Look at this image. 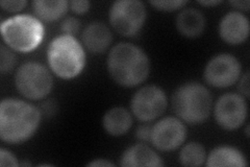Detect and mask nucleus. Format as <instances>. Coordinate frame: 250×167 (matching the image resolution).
<instances>
[{"mask_svg": "<svg viewBox=\"0 0 250 167\" xmlns=\"http://www.w3.org/2000/svg\"><path fill=\"white\" fill-rule=\"evenodd\" d=\"M17 64V57L4 45L0 46V71L1 73H6L12 71Z\"/></svg>", "mask_w": 250, "mask_h": 167, "instance_id": "aec40b11", "label": "nucleus"}, {"mask_svg": "<svg viewBox=\"0 0 250 167\" xmlns=\"http://www.w3.org/2000/svg\"><path fill=\"white\" fill-rule=\"evenodd\" d=\"M167 96L158 86H145L138 90L130 101L131 113L139 120L149 122L160 117L167 109Z\"/></svg>", "mask_w": 250, "mask_h": 167, "instance_id": "6e6552de", "label": "nucleus"}, {"mask_svg": "<svg viewBox=\"0 0 250 167\" xmlns=\"http://www.w3.org/2000/svg\"><path fill=\"white\" fill-rule=\"evenodd\" d=\"M206 148L197 142L188 143L179 153V162L184 166H200L206 162Z\"/></svg>", "mask_w": 250, "mask_h": 167, "instance_id": "6ab92c4d", "label": "nucleus"}, {"mask_svg": "<svg viewBox=\"0 0 250 167\" xmlns=\"http://www.w3.org/2000/svg\"><path fill=\"white\" fill-rule=\"evenodd\" d=\"M109 23L121 36L134 37L142 29L147 13L143 2L139 0H119L109 9Z\"/></svg>", "mask_w": 250, "mask_h": 167, "instance_id": "0eeeda50", "label": "nucleus"}, {"mask_svg": "<svg viewBox=\"0 0 250 167\" xmlns=\"http://www.w3.org/2000/svg\"><path fill=\"white\" fill-rule=\"evenodd\" d=\"M218 125L226 131H234L247 117V102L242 94L226 93L219 98L214 109Z\"/></svg>", "mask_w": 250, "mask_h": 167, "instance_id": "9d476101", "label": "nucleus"}, {"mask_svg": "<svg viewBox=\"0 0 250 167\" xmlns=\"http://www.w3.org/2000/svg\"><path fill=\"white\" fill-rule=\"evenodd\" d=\"M187 128L179 118L168 116L156 122L151 129L150 141L162 152H172L184 144Z\"/></svg>", "mask_w": 250, "mask_h": 167, "instance_id": "9b49d317", "label": "nucleus"}, {"mask_svg": "<svg viewBox=\"0 0 250 167\" xmlns=\"http://www.w3.org/2000/svg\"><path fill=\"white\" fill-rule=\"evenodd\" d=\"M198 3L206 6H215L222 3V1H220V0H208V1H198Z\"/></svg>", "mask_w": 250, "mask_h": 167, "instance_id": "c756f323", "label": "nucleus"}, {"mask_svg": "<svg viewBox=\"0 0 250 167\" xmlns=\"http://www.w3.org/2000/svg\"><path fill=\"white\" fill-rule=\"evenodd\" d=\"M47 60L52 72L62 79L80 75L85 65L83 47L73 36L54 38L47 49Z\"/></svg>", "mask_w": 250, "mask_h": 167, "instance_id": "20e7f679", "label": "nucleus"}, {"mask_svg": "<svg viewBox=\"0 0 250 167\" xmlns=\"http://www.w3.org/2000/svg\"><path fill=\"white\" fill-rule=\"evenodd\" d=\"M27 4L25 0H9V1H1L0 2V6L2 7L3 11L10 12V13H16V12H20L24 6Z\"/></svg>", "mask_w": 250, "mask_h": 167, "instance_id": "5701e85b", "label": "nucleus"}, {"mask_svg": "<svg viewBox=\"0 0 250 167\" xmlns=\"http://www.w3.org/2000/svg\"><path fill=\"white\" fill-rule=\"evenodd\" d=\"M103 125L105 132L114 137L123 136L132 125V116L123 107H116L108 110L103 119Z\"/></svg>", "mask_w": 250, "mask_h": 167, "instance_id": "dca6fc26", "label": "nucleus"}, {"mask_svg": "<svg viewBox=\"0 0 250 167\" xmlns=\"http://www.w3.org/2000/svg\"><path fill=\"white\" fill-rule=\"evenodd\" d=\"M88 166H101V167H107V166H114L112 162H109L105 159H97L95 161H92L88 164Z\"/></svg>", "mask_w": 250, "mask_h": 167, "instance_id": "c85d7f7f", "label": "nucleus"}, {"mask_svg": "<svg viewBox=\"0 0 250 167\" xmlns=\"http://www.w3.org/2000/svg\"><path fill=\"white\" fill-rule=\"evenodd\" d=\"M69 7L73 13L83 15L90 10V2L87 0H73V1L69 2Z\"/></svg>", "mask_w": 250, "mask_h": 167, "instance_id": "393cba45", "label": "nucleus"}, {"mask_svg": "<svg viewBox=\"0 0 250 167\" xmlns=\"http://www.w3.org/2000/svg\"><path fill=\"white\" fill-rule=\"evenodd\" d=\"M219 35L224 42L239 45L249 36V20L240 12H229L223 16L219 24Z\"/></svg>", "mask_w": 250, "mask_h": 167, "instance_id": "f8f14e48", "label": "nucleus"}, {"mask_svg": "<svg viewBox=\"0 0 250 167\" xmlns=\"http://www.w3.org/2000/svg\"><path fill=\"white\" fill-rule=\"evenodd\" d=\"M239 90L245 97L249 96V73L248 72H246L243 76H242L239 84Z\"/></svg>", "mask_w": 250, "mask_h": 167, "instance_id": "bb28decb", "label": "nucleus"}, {"mask_svg": "<svg viewBox=\"0 0 250 167\" xmlns=\"http://www.w3.org/2000/svg\"><path fill=\"white\" fill-rule=\"evenodd\" d=\"M0 165L1 166H18L19 163L10 150L1 148L0 149Z\"/></svg>", "mask_w": 250, "mask_h": 167, "instance_id": "b1692460", "label": "nucleus"}, {"mask_svg": "<svg viewBox=\"0 0 250 167\" xmlns=\"http://www.w3.org/2000/svg\"><path fill=\"white\" fill-rule=\"evenodd\" d=\"M230 4L233 7H236V9L240 10V11L247 12L249 10L250 2L248 1V0H244V1H241V0H237V1H230Z\"/></svg>", "mask_w": 250, "mask_h": 167, "instance_id": "cd10ccee", "label": "nucleus"}, {"mask_svg": "<svg viewBox=\"0 0 250 167\" xmlns=\"http://www.w3.org/2000/svg\"><path fill=\"white\" fill-rule=\"evenodd\" d=\"M187 3L188 1H183V0H154V1H150V4L156 10L163 12L177 11L184 7Z\"/></svg>", "mask_w": 250, "mask_h": 167, "instance_id": "412c9836", "label": "nucleus"}, {"mask_svg": "<svg viewBox=\"0 0 250 167\" xmlns=\"http://www.w3.org/2000/svg\"><path fill=\"white\" fill-rule=\"evenodd\" d=\"M212 106V94L207 87L196 82L179 86L172 95L174 113L181 120L190 124L205 122L209 117Z\"/></svg>", "mask_w": 250, "mask_h": 167, "instance_id": "7ed1b4c3", "label": "nucleus"}, {"mask_svg": "<svg viewBox=\"0 0 250 167\" xmlns=\"http://www.w3.org/2000/svg\"><path fill=\"white\" fill-rule=\"evenodd\" d=\"M206 165L216 166H236L244 167L248 165L245 156L240 150L232 146H219L209 153L206 160Z\"/></svg>", "mask_w": 250, "mask_h": 167, "instance_id": "f3484780", "label": "nucleus"}, {"mask_svg": "<svg viewBox=\"0 0 250 167\" xmlns=\"http://www.w3.org/2000/svg\"><path fill=\"white\" fill-rule=\"evenodd\" d=\"M241 64L232 54L220 53L209 60L205 68L206 82L215 88H228L238 82Z\"/></svg>", "mask_w": 250, "mask_h": 167, "instance_id": "1a4fd4ad", "label": "nucleus"}, {"mask_svg": "<svg viewBox=\"0 0 250 167\" xmlns=\"http://www.w3.org/2000/svg\"><path fill=\"white\" fill-rule=\"evenodd\" d=\"M69 9V2L65 0H36L33 2V10L38 19L52 22L64 16Z\"/></svg>", "mask_w": 250, "mask_h": 167, "instance_id": "a211bd4d", "label": "nucleus"}, {"mask_svg": "<svg viewBox=\"0 0 250 167\" xmlns=\"http://www.w3.org/2000/svg\"><path fill=\"white\" fill-rule=\"evenodd\" d=\"M85 48L93 53H103L112 44L113 35L111 29L104 22L95 21L85 26L82 35Z\"/></svg>", "mask_w": 250, "mask_h": 167, "instance_id": "ddd939ff", "label": "nucleus"}, {"mask_svg": "<svg viewBox=\"0 0 250 167\" xmlns=\"http://www.w3.org/2000/svg\"><path fill=\"white\" fill-rule=\"evenodd\" d=\"M1 37L9 48L30 52L41 44L45 29L40 19L31 15H17L2 21Z\"/></svg>", "mask_w": 250, "mask_h": 167, "instance_id": "39448f33", "label": "nucleus"}, {"mask_svg": "<svg viewBox=\"0 0 250 167\" xmlns=\"http://www.w3.org/2000/svg\"><path fill=\"white\" fill-rule=\"evenodd\" d=\"M175 23L179 34L187 38L200 36L206 27L205 16L196 9L183 10L177 15Z\"/></svg>", "mask_w": 250, "mask_h": 167, "instance_id": "2eb2a0df", "label": "nucleus"}, {"mask_svg": "<svg viewBox=\"0 0 250 167\" xmlns=\"http://www.w3.org/2000/svg\"><path fill=\"white\" fill-rule=\"evenodd\" d=\"M107 70L115 83L131 88L143 83L150 71L145 51L131 43H119L108 53Z\"/></svg>", "mask_w": 250, "mask_h": 167, "instance_id": "f03ea898", "label": "nucleus"}, {"mask_svg": "<svg viewBox=\"0 0 250 167\" xmlns=\"http://www.w3.org/2000/svg\"><path fill=\"white\" fill-rule=\"evenodd\" d=\"M41 111L17 98H5L0 105V138L9 144H19L31 138L39 129Z\"/></svg>", "mask_w": 250, "mask_h": 167, "instance_id": "f257e3e1", "label": "nucleus"}, {"mask_svg": "<svg viewBox=\"0 0 250 167\" xmlns=\"http://www.w3.org/2000/svg\"><path fill=\"white\" fill-rule=\"evenodd\" d=\"M15 85L23 96L38 100L46 97L51 92L53 78L50 71L41 63L27 62L17 70Z\"/></svg>", "mask_w": 250, "mask_h": 167, "instance_id": "423d86ee", "label": "nucleus"}, {"mask_svg": "<svg viewBox=\"0 0 250 167\" xmlns=\"http://www.w3.org/2000/svg\"><path fill=\"white\" fill-rule=\"evenodd\" d=\"M120 165L124 167H162L164 162L151 147L138 143L125 150L120 159Z\"/></svg>", "mask_w": 250, "mask_h": 167, "instance_id": "4468645a", "label": "nucleus"}, {"mask_svg": "<svg viewBox=\"0 0 250 167\" xmlns=\"http://www.w3.org/2000/svg\"><path fill=\"white\" fill-rule=\"evenodd\" d=\"M61 29L64 35L74 37V35L78 34L81 29V22L75 17H67L62 22Z\"/></svg>", "mask_w": 250, "mask_h": 167, "instance_id": "4be33fe9", "label": "nucleus"}, {"mask_svg": "<svg viewBox=\"0 0 250 167\" xmlns=\"http://www.w3.org/2000/svg\"><path fill=\"white\" fill-rule=\"evenodd\" d=\"M151 129L152 126H150L149 124H143L140 125L139 128L136 131V136L140 141H144V142H148L150 141L151 138Z\"/></svg>", "mask_w": 250, "mask_h": 167, "instance_id": "a878e982", "label": "nucleus"}]
</instances>
